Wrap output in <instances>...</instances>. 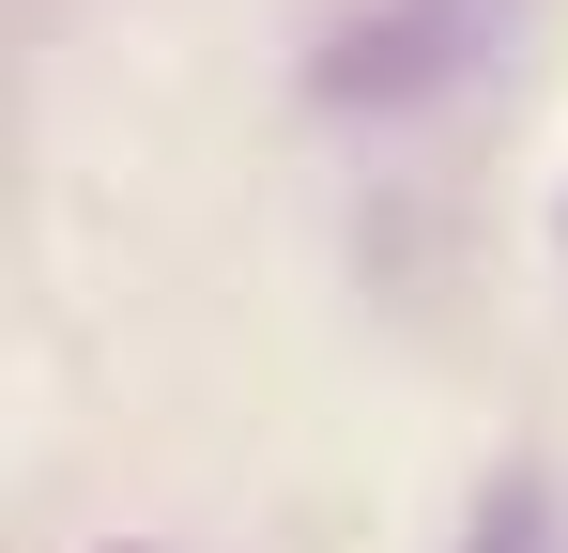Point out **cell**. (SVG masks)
Masks as SVG:
<instances>
[{
	"instance_id": "obj_1",
	"label": "cell",
	"mask_w": 568,
	"mask_h": 553,
	"mask_svg": "<svg viewBox=\"0 0 568 553\" xmlns=\"http://www.w3.org/2000/svg\"><path fill=\"white\" fill-rule=\"evenodd\" d=\"M491 31H507V0H354V16L323 31L307 92H323V108H415V92L476 78Z\"/></svg>"
},
{
	"instance_id": "obj_2",
	"label": "cell",
	"mask_w": 568,
	"mask_h": 553,
	"mask_svg": "<svg viewBox=\"0 0 568 553\" xmlns=\"http://www.w3.org/2000/svg\"><path fill=\"white\" fill-rule=\"evenodd\" d=\"M462 553H554V476L538 461H491L462 507Z\"/></svg>"
},
{
	"instance_id": "obj_3",
	"label": "cell",
	"mask_w": 568,
	"mask_h": 553,
	"mask_svg": "<svg viewBox=\"0 0 568 553\" xmlns=\"http://www.w3.org/2000/svg\"><path fill=\"white\" fill-rule=\"evenodd\" d=\"M554 247H568V200H554Z\"/></svg>"
}]
</instances>
